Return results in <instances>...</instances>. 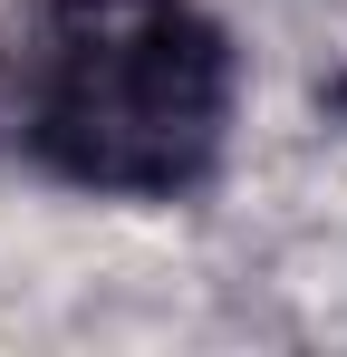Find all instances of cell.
I'll list each match as a JSON object with an SVG mask.
<instances>
[{
  "mask_svg": "<svg viewBox=\"0 0 347 357\" xmlns=\"http://www.w3.org/2000/svg\"><path fill=\"white\" fill-rule=\"evenodd\" d=\"M0 126L87 193H183L222 155L231 39L203 0H49L20 20Z\"/></svg>",
  "mask_w": 347,
  "mask_h": 357,
  "instance_id": "cell-1",
  "label": "cell"
}]
</instances>
